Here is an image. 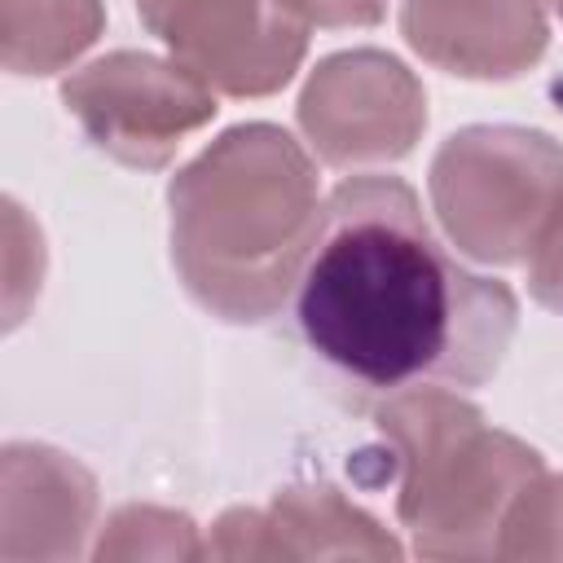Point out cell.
<instances>
[{
  "label": "cell",
  "instance_id": "cell-1",
  "mask_svg": "<svg viewBox=\"0 0 563 563\" xmlns=\"http://www.w3.org/2000/svg\"><path fill=\"white\" fill-rule=\"evenodd\" d=\"M295 317L330 369L391 396L422 383H488L519 303L506 282L466 273L435 242L400 176H347L325 198Z\"/></svg>",
  "mask_w": 563,
  "mask_h": 563
},
{
  "label": "cell",
  "instance_id": "cell-2",
  "mask_svg": "<svg viewBox=\"0 0 563 563\" xmlns=\"http://www.w3.org/2000/svg\"><path fill=\"white\" fill-rule=\"evenodd\" d=\"M167 207L185 290L233 325L282 312L325 220L317 167L277 123L220 132L172 176Z\"/></svg>",
  "mask_w": 563,
  "mask_h": 563
},
{
  "label": "cell",
  "instance_id": "cell-3",
  "mask_svg": "<svg viewBox=\"0 0 563 563\" xmlns=\"http://www.w3.org/2000/svg\"><path fill=\"white\" fill-rule=\"evenodd\" d=\"M400 466L396 515L422 559H497V532L519 488L545 471L541 453L457 396L422 383L374 409Z\"/></svg>",
  "mask_w": 563,
  "mask_h": 563
},
{
  "label": "cell",
  "instance_id": "cell-4",
  "mask_svg": "<svg viewBox=\"0 0 563 563\" xmlns=\"http://www.w3.org/2000/svg\"><path fill=\"white\" fill-rule=\"evenodd\" d=\"M449 246L475 264H519L563 211V145L541 128H457L427 172Z\"/></svg>",
  "mask_w": 563,
  "mask_h": 563
},
{
  "label": "cell",
  "instance_id": "cell-5",
  "mask_svg": "<svg viewBox=\"0 0 563 563\" xmlns=\"http://www.w3.org/2000/svg\"><path fill=\"white\" fill-rule=\"evenodd\" d=\"M62 106L79 119L97 150L128 167L154 172L172 163L189 132L216 119V88H207L176 57L114 48L62 84Z\"/></svg>",
  "mask_w": 563,
  "mask_h": 563
},
{
  "label": "cell",
  "instance_id": "cell-6",
  "mask_svg": "<svg viewBox=\"0 0 563 563\" xmlns=\"http://www.w3.org/2000/svg\"><path fill=\"white\" fill-rule=\"evenodd\" d=\"M295 114L303 141L330 167L396 163L427 128V92L400 57L347 48L317 62Z\"/></svg>",
  "mask_w": 563,
  "mask_h": 563
},
{
  "label": "cell",
  "instance_id": "cell-7",
  "mask_svg": "<svg viewBox=\"0 0 563 563\" xmlns=\"http://www.w3.org/2000/svg\"><path fill=\"white\" fill-rule=\"evenodd\" d=\"M145 31L207 88L268 97L308 53V26L277 0H136Z\"/></svg>",
  "mask_w": 563,
  "mask_h": 563
},
{
  "label": "cell",
  "instance_id": "cell-8",
  "mask_svg": "<svg viewBox=\"0 0 563 563\" xmlns=\"http://www.w3.org/2000/svg\"><path fill=\"white\" fill-rule=\"evenodd\" d=\"M400 541L330 484L282 488L264 510L233 506L211 523L202 559H400Z\"/></svg>",
  "mask_w": 563,
  "mask_h": 563
},
{
  "label": "cell",
  "instance_id": "cell-9",
  "mask_svg": "<svg viewBox=\"0 0 563 563\" xmlns=\"http://www.w3.org/2000/svg\"><path fill=\"white\" fill-rule=\"evenodd\" d=\"M405 44L462 79H515L550 44L541 0H400Z\"/></svg>",
  "mask_w": 563,
  "mask_h": 563
},
{
  "label": "cell",
  "instance_id": "cell-10",
  "mask_svg": "<svg viewBox=\"0 0 563 563\" xmlns=\"http://www.w3.org/2000/svg\"><path fill=\"white\" fill-rule=\"evenodd\" d=\"M97 515V479L48 444L0 453V563H66Z\"/></svg>",
  "mask_w": 563,
  "mask_h": 563
},
{
  "label": "cell",
  "instance_id": "cell-11",
  "mask_svg": "<svg viewBox=\"0 0 563 563\" xmlns=\"http://www.w3.org/2000/svg\"><path fill=\"white\" fill-rule=\"evenodd\" d=\"M101 0H0V62L13 75H53L97 44Z\"/></svg>",
  "mask_w": 563,
  "mask_h": 563
},
{
  "label": "cell",
  "instance_id": "cell-12",
  "mask_svg": "<svg viewBox=\"0 0 563 563\" xmlns=\"http://www.w3.org/2000/svg\"><path fill=\"white\" fill-rule=\"evenodd\" d=\"M92 559H202V541L189 515L163 506H123L106 519Z\"/></svg>",
  "mask_w": 563,
  "mask_h": 563
},
{
  "label": "cell",
  "instance_id": "cell-13",
  "mask_svg": "<svg viewBox=\"0 0 563 563\" xmlns=\"http://www.w3.org/2000/svg\"><path fill=\"white\" fill-rule=\"evenodd\" d=\"M497 559H563V475H532L510 501Z\"/></svg>",
  "mask_w": 563,
  "mask_h": 563
},
{
  "label": "cell",
  "instance_id": "cell-14",
  "mask_svg": "<svg viewBox=\"0 0 563 563\" xmlns=\"http://www.w3.org/2000/svg\"><path fill=\"white\" fill-rule=\"evenodd\" d=\"M9 211V325L22 321V290H40V273H44V246H40V229L22 216L18 202H4Z\"/></svg>",
  "mask_w": 563,
  "mask_h": 563
},
{
  "label": "cell",
  "instance_id": "cell-15",
  "mask_svg": "<svg viewBox=\"0 0 563 563\" xmlns=\"http://www.w3.org/2000/svg\"><path fill=\"white\" fill-rule=\"evenodd\" d=\"M528 290L541 308L563 312V211L554 216V224L528 255Z\"/></svg>",
  "mask_w": 563,
  "mask_h": 563
},
{
  "label": "cell",
  "instance_id": "cell-16",
  "mask_svg": "<svg viewBox=\"0 0 563 563\" xmlns=\"http://www.w3.org/2000/svg\"><path fill=\"white\" fill-rule=\"evenodd\" d=\"M303 26H374L387 13V0H277Z\"/></svg>",
  "mask_w": 563,
  "mask_h": 563
},
{
  "label": "cell",
  "instance_id": "cell-17",
  "mask_svg": "<svg viewBox=\"0 0 563 563\" xmlns=\"http://www.w3.org/2000/svg\"><path fill=\"white\" fill-rule=\"evenodd\" d=\"M554 4V13H559V22H563V0H550Z\"/></svg>",
  "mask_w": 563,
  "mask_h": 563
}]
</instances>
